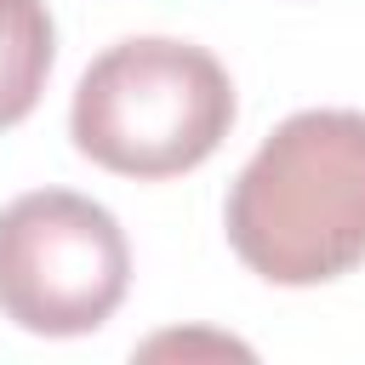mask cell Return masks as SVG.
<instances>
[{"mask_svg": "<svg viewBox=\"0 0 365 365\" xmlns=\"http://www.w3.org/2000/svg\"><path fill=\"white\" fill-rule=\"evenodd\" d=\"M51 57H57V29L46 0H0V131L40 103Z\"/></svg>", "mask_w": 365, "mask_h": 365, "instance_id": "cell-4", "label": "cell"}, {"mask_svg": "<svg viewBox=\"0 0 365 365\" xmlns=\"http://www.w3.org/2000/svg\"><path fill=\"white\" fill-rule=\"evenodd\" d=\"M131 285V245L108 205L34 188L0 205V314L34 336L97 331Z\"/></svg>", "mask_w": 365, "mask_h": 365, "instance_id": "cell-3", "label": "cell"}, {"mask_svg": "<svg viewBox=\"0 0 365 365\" xmlns=\"http://www.w3.org/2000/svg\"><path fill=\"white\" fill-rule=\"evenodd\" d=\"M234 125L228 68L171 34L114 40L74 86L68 137L86 160L114 177H177L217 154Z\"/></svg>", "mask_w": 365, "mask_h": 365, "instance_id": "cell-2", "label": "cell"}, {"mask_svg": "<svg viewBox=\"0 0 365 365\" xmlns=\"http://www.w3.org/2000/svg\"><path fill=\"white\" fill-rule=\"evenodd\" d=\"M222 228L268 285H325L365 262V114L302 108L240 165Z\"/></svg>", "mask_w": 365, "mask_h": 365, "instance_id": "cell-1", "label": "cell"}]
</instances>
